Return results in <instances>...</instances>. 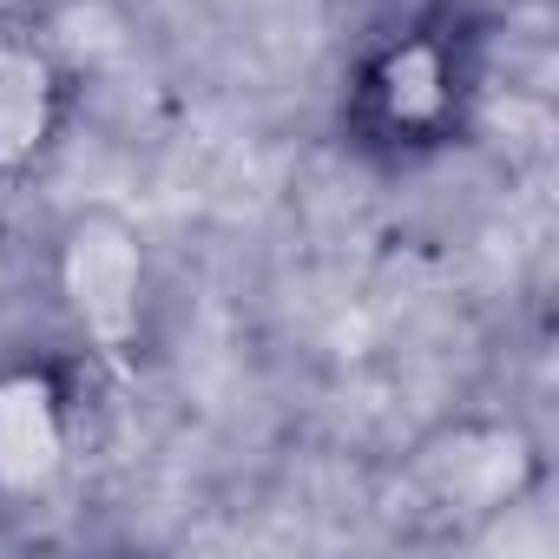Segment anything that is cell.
Here are the masks:
<instances>
[{
  "mask_svg": "<svg viewBox=\"0 0 559 559\" xmlns=\"http://www.w3.org/2000/svg\"><path fill=\"white\" fill-rule=\"evenodd\" d=\"M487 99V34L467 14H415L349 67L343 126L369 158L421 165L474 132Z\"/></svg>",
  "mask_w": 559,
  "mask_h": 559,
  "instance_id": "6da1fadb",
  "label": "cell"
},
{
  "mask_svg": "<svg viewBox=\"0 0 559 559\" xmlns=\"http://www.w3.org/2000/svg\"><path fill=\"white\" fill-rule=\"evenodd\" d=\"M53 290L86 356L139 362L152 330V257L132 217L73 211L53 237Z\"/></svg>",
  "mask_w": 559,
  "mask_h": 559,
  "instance_id": "7a4b0ae2",
  "label": "cell"
},
{
  "mask_svg": "<svg viewBox=\"0 0 559 559\" xmlns=\"http://www.w3.org/2000/svg\"><path fill=\"white\" fill-rule=\"evenodd\" d=\"M80 441V402L60 362H0V500H47Z\"/></svg>",
  "mask_w": 559,
  "mask_h": 559,
  "instance_id": "3957f363",
  "label": "cell"
},
{
  "mask_svg": "<svg viewBox=\"0 0 559 559\" xmlns=\"http://www.w3.org/2000/svg\"><path fill=\"white\" fill-rule=\"evenodd\" d=\"M67 126V73L34 34H0V178L34 171Z\"/></svg>",
  "mask_w": 559,
  "mask_h": 559,
  "instance_id": "277c9868",
  "label": "cell"
}]
</instances>
